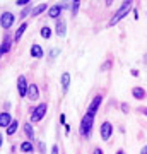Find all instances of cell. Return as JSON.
<instances>
[{"mask_svg": "<svg viewBox=\"0 0 147 154\" xmlns=\"http://www.w3.org/2000/svg\"><path fill=\"white\" fill-rule=\"evenodd\" d=\"M111 134H113V125L109 122H104L103 125H101V139L103 140H109Z\"/></svg>", "mask_w": 147, "mask_h": 154, "instance_id": "cell-6", "label": "cell"}, {"mask_svg": "<svg viewBox=\"0 0 147 154\" xmlns=\"http://www.w3.org/2000/svg\"><path fill=\"white\" fill-rule=\"evenodd\" d=\"M29 12H33V9H24V12H22V17H26Z\"/></svg>", "mask_w": 147, "mask_h": 154, "instance_id": "cell-26", "label": "cell"}, {"mask_svg": "<svg viewBox=\"0 0 147 154\" xmlns=\"http://www.w3.org/2000/svg\"><path fill=\"white\" fill-rule=\"evenodd\" d=\"M14 21H16L14 14L12 12H5V14H2V17H0V26L4 29H9L14 24Z\"/></svg>", "mask_w": 147, "mask_h": 154, "instance_id": "cell-4", "label": "cell"}, {"mask_svg": "<svg viewBox=\"0 0 147 154\" xmlns=\"http://www.w3.org/2000/svg\"><path fill=\"white\" fill-rule=\"evenodd\" d=\"M101 101H103V96H101V94H98V96L93 99V103L89 105V108H87V115H91V116L96 115V111H98L99 105H101Z\"/></svg>", "mask_w": 147, "mask_h": 154, "instance_id": "cell-5", "label": "cell"}, {"mask_svg": "<svg viewBox=\"0 0 147 154\" xmlns=\"http://www.w3.org/2000/svg\"><path fill=\"white\" fill-rule=\"evenodd\" d=\"M33 142H29V140H27V142H22L21 144V151L22 152H33Z\"/></svg>", "mask_w": 147, "mask_h": 154, "instance_id": "cell-18", "label": "cell"}, {"mask_svg": "<svg viewBox=\"0 0 147 154\" xmlns=\"http://www.w3.org/2000/svg\"><path fill=\"white\" fill-rule=\"evenodd\" d=\"M140 154H147V146H144V147H142V151H140Z\"/></svg>", "mask_w": 147, "mask_h": 154, "instance_id": "cell-31", "label": "cell"}, {"mask_svg": "<svg viewBox=\"0 0 147 154\" xmlns=\"http://www.w3.org/2000/svg\"><path fill=\"white\" fill-rule=\"evenodd\" d=\"M26 96L29 99H38L39 98V91H38V86H34V84H31V86H27V93H26Z\"/></svg>", "mask_w": 147, "mask_h": 154, "instance_id": "cell-9", "label": "cell"}, {"mask_svg": "<svg viewBox=\"0 0 147 154\" xmlns=\"http://www.w3.org/2000/svg\"><path fill=\"white\" fill-rule=\"evenodd\" d=\"M130 11H132V2H123V4H121V7H120L116 12H115V16L111 17L109 26H115L116 22H120L125 16H128V12H130Z\"/></svg>", "mask_w": 147, "mask_h": 154, "instance_id": "cell-1", "label": "cell"}, {"mask_svg": "<svg viewBox=\"0 0 147 154\" xmlns=\"http://www.w3.org/2000/svg\"><path fill=\"white\" fill-rule=\"evenodd\" d=\"M41 36H43L44 39H48L50 36H51V29H50L48 26H44V28L41 29Z\"/></svg>", "mask_w": 147, "mask_h": 154, "instance_id": "cell-22", "label": "cell"}, {"mask_svg": "<svg viewBox=\"0 0 147 154\" xmlns=\"http://www.w3.org/2000/svg\"><path fill=\"white\" fill-rule=\"evenodd\" d=\"M93 154H104L103 151H101V149H94V152Z\"/></svg>", "mask_w": 147, "mask_h": 154, "instance_id": "cell-30", "label": "cell"}, {"mask_svg": "<svg viewBox=\"0 0 147 154\" xmlns=\"http://www.w3.org/2000/svg\"><path fill=\"white\" fill-rule=\"evenodd\" d=\"M55 33L58 34V36H60V38H63V36H65V21H57V31H55Z\"/></svg>", "mask_w": 147, "mask_h": 154, "instance_id": "cell-13", "label": "cell"}, {"mask_svg": "<svg viewBox=\"0 0 147 154\" xmlns=\"http://www.w3.org/2000/svg\"><path fill=\"white\" fill-rule=\"evenodd\" d=\"M139 111H140V113H144V115L147 116V108H139Z\"/></svg>", "mask_w": 147, "mask_h": 154, "instance_id": "cell-28", "label": "cell"}, {"mask_svg": "<svg viewBox=\"0 0 147 154\" xmlns=\"http://www.w3.org/2000/svg\"><path fill=\"white\" fill-rule=\"evenodd\" d=\"M144 58H145V62H147V55H145V57H144Z\"/></svg>", "mask_w": 147, "mask_h": 154, "instance_id": "cell-34", "label": "cell"}, {"mask_svg": "<svg viewBox=\"0 0 147 154\" xmlns=\"http://www.w3.org/2000/svg\"><path fill=\"white\" fill-rule=\"evenodd\" d=\"M0 146H2V134H0Z\"/></svg>", "mask_w": 147, "mask_h": 154, "instance_id": "cell-33", "label": "cell"}, {"mask_svg": "<svg viewBox=\"0 0 147 154\" xmlns=\"http://www.w3.org/2000/svg\"><path fill=\"white\" fill-rule=\"evenodd\" d=\"M93 123H94V116L87 115V113L82 116V122H81V135L82 137H89V135H91Z\"/></svg>", "mask_w": 147, "mask_h": 154, "instance_id": "cell-2", "label": "cell"}, {"mask_svg": "<svg viewBox=\"0 0 147 154\" xmlns=\"http://www.w3.org/2000/svg\"><path fill=\"white\" fill-rule=\"evenodd\" d=\"M24 132H26V135L31 139V140L34 139V130H33V127H31V123H26V125H24Z\"/></svg>", "mask_w": 147, "mask_h": 154, "instance_id": "cell-20", "label": "cell"}, {"mask_svg": "<svg viewBox=\"0 0 147 154\" xmlns=\"http://www.w3.org/2000/svg\"><path fill=\"white\" fill-rule=\"evenodd\" d=\"M17 127H19V122H17V120H12V122H11V125L7 127V134H9V135H12V134H16Z\"/></svg>", "mask_w": 147, "mask_h": 154, "instance_id": "cell-16", "label": "cell"}, {"mask_svg": "<svg viewBox=\"0 0 147 154\" xmlns=\"http://www.w3.org/2000/svg\"><path fill=\"white\" fill-rule=\"evenodd\" d=\"M109 67H111V62H106V63H104V65L103 67H101V72H104V70H108V69H109Z\"/></svg>", "mask_w": 147, "mask_h": 154, "instance_id": "cell-24", "label": "cell"}, {"mask_svg": "<svg viewBox=\"0 0 147 154\" xmlns=\"http://www.w3.org/2000/svg\"><path fill=\"white\" fill-rule=\"evenodd\" d=\"M62 11H63V5L57 4V5H53V7H50L48 9V16L51 17V19H57V17L62 14Z\"/></svg>", "mask_w": 147, "mask_h": 154, "instance_id": "cell-10", "label": "cell"}, {"mask_svg": "<svg viewBox=\"0 0 147 154\" xmlns=\"http://www.w3.org/2000/svg\"><path fill=\"white\" fill-rule=\"evenodd\" d=\"M121 111H123V113H128V105L123 103V105H121Z\"/></svg>", "mask_w": 147, "mask_h": 154, "instance_id": "cell-25", "label": "cell"}, {"mask_svg": "<svg viewBox=\"0 0 147 154\" xmlns=\"http://www.w3.org/2000/svg\"><path fill=\"white\" fill-rule=\"evenodd\" d=\"M51 154H58V146H53V149H51Z\"/></svg>", "mask_w": 147, "mask_h": 154, "instance_id": "cell-27", "label": "cell"}, {"mask_svg": "<svg viewBox=\"0 0 147 154\" xmlns=\"http://www.w3.org/2000/svg\"><path fill=\"white\" fill-rule=\"evenodd\" d=\"M46 110H48L46 103H41V105H38V106L33 110V113H31V122H39V120L44 116Z\"/></svg>", "mask_w": 147, "mask_h": 154, "instance_id": "cell-3", "label": "cell"}, {"mask_svg": "<svg viewBox=\"0 0 147 154\" xmlns=\"http://www.w3.org/2000/svg\"><path fill=\"white\" fill-rule=\"evenodd\" d=\"M11 45H12V39H11V36L7 34L5 38H4V43H2V46H0V58L5 55L9 50H11Z\"/></svg>", "mask_w": 147, "mask_h": 154, "instance_id": "cell-8", "label": "cell"}, {"mask_svg": "<svg viewBox=\"0 0 147 154\" xmlns=\"http://www.w3.org/2000/svg\"><path fill=\"white\" fill-rule=\"evenodd\" d=\"M69 86H70V74L69 72H63L62 74V88H63V91H67Z\"/></svg>", "mask_w": 147, "mask_h": 154, "instance_id": "cell-14", "label": "cell"}, {"mask_svg": "<svg viewBox=\"0 0 147 154\" xmlns=\"http://www.w3.org/2000/svg\"><path fill=\"white\" fill-rule=\"evenodd\" d=\"M39 151H41V152H44V144L43 142H39Z\"/></svg>", "mask_w": 147, "mask_h": 154, "instance_id": "cell-29", "label": "cell"}, {"mask_svg": "<svg viewBox=\"0 0 147 154\" xmlns=\"http://www.w3.org/2000/svg\"><path fill=\"white\" fill-rule=\"evenodd\" d=\"M79 5H81V2H70V12H72V16H77Z\"/></svg>", "mask_w": 147, "mask_h": 154, "instance_id": "cell-21", "label": "cell"}, {"mask_svg": "<svg viewBox=\"0 0 147 154\" xmlns=\"http://www.w3.org/2000/svg\"><path fill=\"white\" fill-rule=\"evenodd\" d=\"M11 113H7V111H4V113H0V127H9L11 125Z\"/></svg>", "mask_w": 147, "mask_h": 154, "instance_id": "cell-11", "label": "cell"}, {"mask_svg": "<svg viewBox=\"0 0 147 154\" xmlns=\"http://www.w3.org/2000/svg\"><path fill=\"white\" fill-rule=\"evenodd\" d=\"M26 28H27V22H22V24H21V28H19V29L16 31V41H19V39L22 38V34H24Z\"/></svg>", "mask_w": 147, "mask_h": 154, "instance_id": "cell-17", "label": "cell"}, {"mask_svg": "<svg viewBox=\"0 0 147 154\" xmlns=\"http://www.w3.org/2000/svg\"><path fill=\"white\" fill-rule=\"evenodd\" d=\"M116 154H125V152H123V151H121V149H120V151H118V152H116Z\"/></svg>", "mask_w": 147, "mask_h": 154, "instance_id": "cell-32", "label": "cell"}, {"mask_svg": "<svg viewBox=\"0 0 147 154\" xmlns=\"http://www.w3.org/2000/svg\"><path fill=\"white\" fill-rule=\"evenodd\" d=\"M43 11H46V4H41V5H38V7H34L33 9V12H31V16L33 17H36V16H39Z\"/></svg>", "mask_w": 147, "mask_h": 154, "instance_id": "cell-19", "label": "cell"}, {"mask_svg": "<svg viewBox=\"0 0 147 154\" xmlns=\"http://www.w3.org/2000/svg\"><path fill=\"white\" fill-rule=\"evenodd\" d=\"M31 55H33V58H43V50H41L39 45H33L31 46Z\"/></svg>", "mask_w": 147, "mask_h": 154, "instance_id": "cell-12", "label": "cell"}, {"mask_svg": "<svg viewBox=\"0 0 147 154\" xmlns=\"http://www.w3.org/2000/svg\"><path fill=\"white\" fill-rule=\"evenodd\" d=\"M132 94H133L135 99H144L145 98V91H144L142 88H133L132 89Z\"/></svg>", "mask_w": 147, "mask_h": 154, "instance_id": "cell-15", "label": "cell"}, {"mask_svg": "<svg viewBox=\"0 0 147 154\" xmlns=\"http://www.w3.org/2000/svg\"><path fill=\"white\" fill-rule=\"evenodd\" d=\"M17 89H19V96H26L27 84H26V77L24 75H19V79H17Z\"/></svg>", "mask_w": 147, "mask_h": 154, "instance_id": "cell-7", "label": "cell"}, {"mask_svg": "<svg viewBox=\"0 0 147 154\" xmlns=\"http://www.w3.org/2000/svg\"><path fill=\"white\" fill-rule=\"evenodd\" d=\"M16 4L17 5H21V7H24V5H27V4H31V2H29V0H17Z\"/></svg>", "mask_w": 147, "mask_h": 154, "instance_id": "cell-23", "label": "cell"}]
</instances>
